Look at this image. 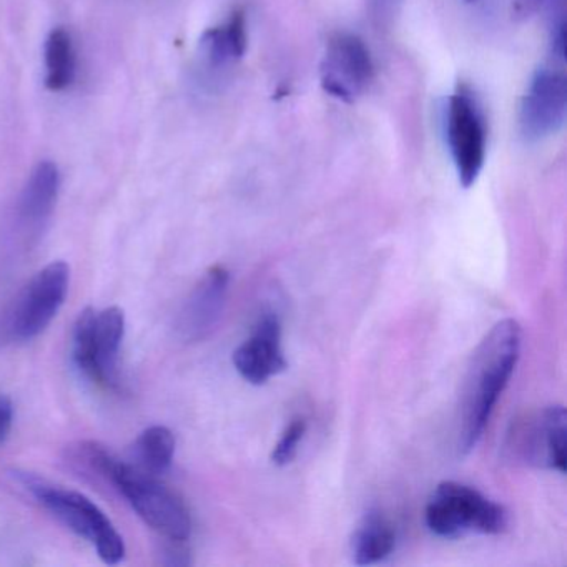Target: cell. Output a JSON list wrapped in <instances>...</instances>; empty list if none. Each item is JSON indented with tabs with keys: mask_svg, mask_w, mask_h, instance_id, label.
Here are the masks:
<instances>
[{
	"mask_svg": "<svg viewBox=\"0 0 567 567\" xmlns=\"http://www.w3.org/2000/svg\"><path fill=\"white\" fill-rule=\"evenodd\" d=\"M523 331L516 320L494 324L471 358L460 410L457 450L470 454L483 437L494 406L519 361Z\"/></svg>",
	"mask_w": 567,
	"mask_h": 567,
	"instance_id": "cell-1",
	"label": "cell"
},
{
	"mask_svg": "<svg viewBox=\"0 0 567 567\" xmlns=\"http://www.w3.org/2000/svg\"><path fill=\"white\" fill-rule=\"evenodd\" d=\"M105 481L114 484L145 524L165 539L187 540L190 537V511L182 497L162 484L154 474L145 473L115 457Z\"/></svg>",
	"mask_w": 567,
	"mask_h": 567,
	"instance_id": "cell-2",
	"label": "cell"
},
{
	"mask_svg": "<svg viewBox=\"0 0 567 567\" xmlns=\"http://www.w3.org/2000/svg\"><path fill=\"white\" fill-rule=\"evenodd\" d=\"M431 533L447 539L466 534H501L507 527V511L474 487L444 481L431 494L424 511Z\"/></svg>",
	"mask_w": 567,
	"mask_h": 567,
	"instance_id": "cell-3",
	"label": "cell"
},
{
	"mask_svg": "<svg viewBox=\"0 0 567 567\" xmlns=\"http://www.w3.org/2000/svg\"><path fill=\"white\" fill-rule=\"evenodd\" d=\"M19 477L45 509L51 511L69 529L92 543L105 564H118L124 560L127 553L124 537L97 504L78 491L52 486L39 477L29 476L28 473Z\"/></svg>",
	"mask_w": 567,
	"mask_h": 567,
	"instance_id": "cell-4",
	"label": "cell"
},
{
	"mask_svg": "<svg viewBox=\"0 0 567 567\" xmlns=\"http://www.w3.org/2000/svg\"><path fill=\"white\" fill-rule=\"evenodd\" d=\"M125 334V315L118 307L85 308L72 333V358L79 370L102 388L118 386V354Z\"/></svg>",
	"mask_w": 567,
	"mask_h": 567,
	"instance_id": "cell-5",
	"label": "cell"
},
{
	"mask_svg": "<svg viewBox=\"0 0 567 567\" xmlns=\"http://www.w3.org/2000/svg\"><path fill=\"white\" fill-rule=\"evenodd\" d=\"M446 142L461 187L476 184L486 164L487 127L476 92L460 82L447 99Z\"/></svg>",
	"mask_w": 567,
	"mask_h": 567,
	"instance_id": "cell-6",
	"label": "cell"
},
{
	"mask_svg": "<svg viewBox=\"0 0 567 567\" xmlns=\"http://www.w3.org/2000/svg\"><path fill=\"white\" fill-rule=\"evenodd\" d=\"M567 416L564 406H547L516 420L507 431L504 454L514 464L566 473Z\"/></svg>",
	"mask_w": 567,
	"mask_h": 567,
	"instance_id": "cell-7",
	"label": "cell"
},
{
	"mask_svg": "<svg viewBox=\"0 0 567 567\" xmlns=\"http://www.w3.org/2000/svg\"><path fill=\"white\" fill-rule=\"evenodd\" d=\"M567 114V79L564 61L550 58L540 65L524 92L519 131L524 141L540 142L564 127Z\"/></svg>",
	"mask_w": 567,
	"mask_h": 567,
	"instance_id": "cell-8",
	"label": "cell"
},
{
	"mask_svg": "<svg viewBox=\"0 0 567 567\" xmlns=\"http://www.w3.org/2000/svg\"><path fill=\"white\" fill-rule=\"evenodd\" d=\"M373 78V59L363 39L350 32H337L328 39L320 61V84L330 97L357 104Z\"/></svg>",
	"mask_w": 567,
	"mask_h": 567,
	"instance_id": "cell-9",
	"label": "cell"
},
{
	"mask_svg": "<svg viewBox=\"0 0 567 567\" xmlns=\"http://www.w3.org/2000/svg\"><path fill=\"white\" fill-rule=\"evenodd\" d=\"M69 284L71 267L65 261H52L42 268L16 305L11 320L12 334L22 341L38 338L58 317L68 298Z\"/></svg>",
	"mask_w": 567,
	"mask_h": 567,
	"instance_id": "cell-10",
	"label": "cell"
},
{
	"mask_svg": "<svg viewBox=\"0 0 567 567\" xmlns=\"http://www.w3.org/2000/svg\"><path fill=\"white\" fill-rule=\"evenodd\" d=\"M234 364L245 381L257 386L287 370V358L281 347V323L277 313L267 311L258 318L251 337L235 350Z\"/></svg>",
	"mask_w": 567,
	"mask_h": 567,
	"instance_id": "cell-11",
	"label": "cell"
},
{
	"mask_svg": "<svg viewBox=\"0 0 567 567\" xmlns=\"http://www.w3.org/2000/svg\"><path fill=\"white\" fill-rule=\"evenodd\" d=\"M230 274L215 265L198 281L178 317V333L185 341L204 340L217 327L227 303Z\"/></svg>",
	"mask_w": 567,
	"mask_h": 567,
	"instance_id": "cell-12",
	"label": "cell"
},
{
	"mask_svg": "<svg viewBox=\"0 0 567 567\" xmlns=\"http://www.w3.org/2000/svg\"><path fill=\"white\" fill-rule=\"evenodd\" d=\"M396 547V529L381 511H370L351 539L353 560L360 566L381 563Z\"/></svg>",
	"mask_w": 567,
	"mask_h": 567,
	"instance_id": "cell-13",
	"label": "cell"
},
{
	"mask_svg": "<svg viewBox=\"0 0 567 567\" xmlns=\"http://www.w3.org/2000/svg\"><path fill=\"white\" fill-rule=\"evenodd\" d=\"M247 16L235 11L227 21L205 32L202 38V51L212 68H225L235 64L247 54Z\"/></svg>",
	"mask_w": 567,
	"mask_h": 567,
	"instance_id": "cell-14",
	"label": "cell"
},
{
	"mask_svg": "<svg viewBox=\"0 0 567 567\" xmlns=\"http://www.w3.org/2000/svg\"><path fill=\"white\" fill-rule=\"evenodd\" d=\"M61 188V175L54 162L44 161L34 168L21 197V217L25 224L41 225L51 217Z\"/></svg>",
	"mask_w": 567,
	"mask_h": 567,
	"instance_id": "cell-15",
	"label": "cell"
},
{
	"mask_svg": "<svg viewBox=\"0 0 567 567\" xmlns=\"http://www.w3.org/2000/svg\"><path fill=\"white\" fill-rule=\"evenodd\" d=\"M45 68L49 91L61 92L71 87L75 79V51L71 34L58 28L49 34L45 42Z\"/></svg>",
	"mask_w": 567,
	"mask_h": 567,
	"instance_id": "cell-16",
	"label": "cell"
},
{
	"mask_svg": "<svg viewBox=\"0 0 567 567\" xmlns=\"http://www.w3.org/2000/svg\"><path fill=\"white\" fill-rule=\"evenodd\" d=\"M175 454L174 433L167 426H151L138 436L135 456L145 473H165L172 466Z\"/></svg>",
	"mask_w": 567,
	"mask_h": 567,
	"instance_id": "cell-17",
	"label": "cell"
},
{
	"mask_svg": "<svg viewBox=\"0 0 567 567\" xmlns=\"http://www.w3.org/2000/svg\"><path fill=\"white\" fill-rule=\"evenodd\" d=\"M307 433V421L303 417H297L288 424L287 430L281 434L280 441L274 447L271 453V461L277 466H287L297 456L298 446Z\"/></svg>",
	"mask_w": 567,
	"mask_h": 567,
	"instance_id": "cell-18",
	"label": "cell"
},
{
	"mask_svg": "<svg viewBox=\"0 0 567 567\" xmlns=\"http://www.w3.org/2000/svg\"><path fill=\"white\" fill-rule=\"evenodd\" d=\"M14 423V406L4 394H0V444L8 440Z\"/></svg>",
	"mask_w": 567,
	"mask_h": 567,
	"instance_id": "cell-19",
	"label": "cell"
},
{
	"mask_svg": "<svg viewBox=\"0 0 567 567\" xmlns=\"http://www.w3.org/2000/svg\"><path fill=\"white\" fill-rule=\"evenodd\" d=\"M547 0H513V14L516 19H529Z\"/></svg>",
	"mask_w": 567,
	"mask_h": 567,
	"instance_id": "cell-20",
	"label": "cell"
},
{
	"mask_svg": "<svg viewBox=\"0 0 567 567\" xmlns=\"http://www.w3.org/2000/svg\"><path fill=\"white\" fill-rule=\"evenodd\" d=\"M464 2H467V4H473V2H477V0H464Z\"/></svg>",
	"mask_w": 567,
	"mask_h": 567,
	"instance_id": "cell-21",
	"label": "cell"
}]
</instances>
